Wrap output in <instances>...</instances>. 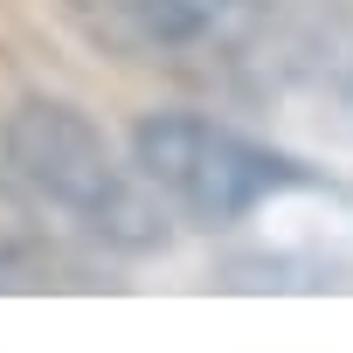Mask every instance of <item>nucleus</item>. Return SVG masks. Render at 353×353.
<instances>
[{"instance_id": "obj_4", "label": "nucleus", "mask_w": 353, "mask_h": 353, "mask_svg": "<svg viewBox=\"0 0 353 353\" xmlns=\"http://www.w3.org/2000/svg\"><path fill=\"white\" fill-rule=\"evenodd\" d=\"M277 63L291 77H305L319 97L353 104V21H305V28H291Z\"/></svg>"}, {"instance_id": "obj_2", "label": "nucleus", "mask_w": 353, "mask_h": 353, "mask_svg": "<svg viewBox=\"0 0 353 353\" xmlns=\"http://www.w3.org/2000/svg\"><path fill=\"white\" fill-rule=\"evenodd\" d=\"M132 159L152 181V194L194 229H236L256 208L319 188V173H305L291 152H277V145H263V139H250L222 118H201V111L139 118Z\"/></svg>"}, {"instance_id": "obj_3", "label": "nucleus", "mask_w": 353, "mask_h": 353, "mask_svg": "<svg viewBox=\"0 0 353 353\" xmlns=\"http://www.w3.org/2000/svg\"><path fill=\"white\" fill-rule=\"evenodd\" d=\"M104 28L139 63L181 77H229L250 63H277L284 35L277 0H104Z\"/></svg>"}, {"instance_id": "obj_1", "label": "nucleus", "mask_w": 353, "mask_h": 353, "mask_svg": "<svg viewBox=\"0 0 353 353\" xmlns=\"http://www.w3.org/2000/svg\"><path fill=\"white\" fill-rule=\"evenodd\" d=\"M8 173L28 188V201L42 215H56L63 229L90 236L97 250L145 256V250L166 243L173 208L152 194L139 159H118V145L77 104L28 97L8 118Z\"/></svg>"}]
</instances>
